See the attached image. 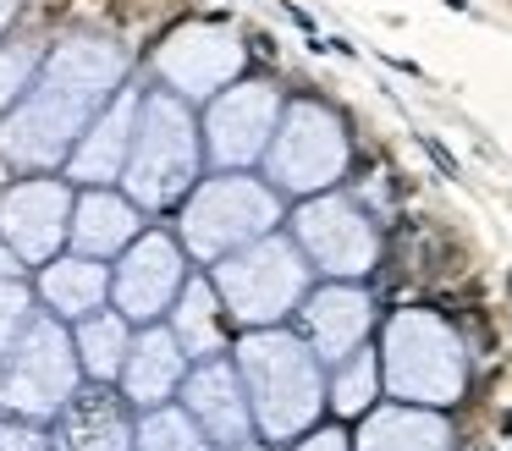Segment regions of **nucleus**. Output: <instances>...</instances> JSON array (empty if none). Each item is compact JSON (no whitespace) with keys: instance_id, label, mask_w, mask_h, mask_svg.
Masks as SVG:
<instances>
[{"instance_id":"obj_20","label":"nucleus","mask_w":512,"mask_h":451,"mask_svg":"<svg viewBox=\"0 0 512 451\" xmlns=\"http://www.w3.org/2000/svg\"><path fill=\"white\" fill-rule=\"evenodd\" d=\"M353 451H457V435H452V418L441 407L375 402L358 418Z\"/></svg>"},{"instance_id":"obj_13","label":"nucleus","mask_w":512,"mask_h":451,"mask_svg":"<svg viewBox=\"0 0 512 451\" xmlns=\"http://www.w3.org/2000/svg\"><path fill=\"white\" fill-rule=\"evenodd\" d=\"M72 198L78 187L61 182L56 171L23 176L0 193V237L28 270L50 264L56 253H67V226H72Z\"/></svg>"},{"instance_id":"obj_32","label":"nucleus","mask_w":512,"mask_h":451,"mask_svg":"<svg viewBox=\"0 0 512 451\" xmlns=\"http://www.w3.org/2000/svg\"><path fill=\"white\" fill-rule=\"evenodd\" d=\"M221 451H270V446H265L259 435H248V440H237V446H221Z\"/></svg>"},{"instance_id":"obj_3","label":"nucleus","mask_w":512,"mask_h":451,"mask_svg":"<svg viewBox=\"0 0 512 451\" xmlns=\"http://www.w3.org/2000/svg\"><path fill=\"white\" fill-rule=\"evenodd\" d=\"M199 176H204V138H199L193 105L166 94V88H144L133 149H127V165H122V182L116 187L144 215H171L199 187Z\"/></svg>"},{"instance_id":"obj_29","label":"nucleus","mask_w":512,"mask_h":451,"mask_svg":"<svg viewBox=\"0 0 512 451\" xmlns=\"http://www.w3.org/2000/svg\"><path fill=\"white\" fill-rule=\"evenodd\" d=\"M287 451H353V435L336 429V424H314V429H303Z\"/></svg>"},{"instance_id":"obj_11","label":"nucleus","mask_w":512,"mask_h":451,"mask_svg":"<svg viewBox=\"0 0 512 451\" xmlns=\"http://www.w3.org/2000/svg\"><path fill=\"white\" fill-rule=\"evenodd\" d=\"M188 248H182L171 231L144 226L122 253L111 259V308L127 325H160L171 314V303L188 286Z\"/></svg>"},{"instance_id":"obj_2","label":"nucleus","mask_w":512,"mask_h":451,"mask_svg":"<svg viewBox=\"0 0 512 451\" xmlns=\"http://www.w3.org/2000/svg\"><path fill=\"white\" fill-rule=\"evenodd\" d=\"M237 380L254 407V435L259 440H298L303 429L320 424L325 413V363L314 347L287 325L243 330L232 341Z\"/></svg>"},{"instance_id":"obj_12","label":"nucleus","mask_w":512,"mask_h":451,"mask_svg":"<svg viewBox=\"0 0 512 451\" xmlns=\"http://www.w3.org/2000/svg\"><path fill=\"white\" fill-rule=\"evenodd\" d=\"M248 66V44L226 22H182L155 44V77L166 94L204 105L221 88H232Z\"/></svg>"},{"instance_id":"obj_24","label":"nucleus","mask_w":512,"mask_h":451,"mask_svg":"<svg viewBox=\"0 0 512 451\" xmlns=\"http://www.w3.org/2000/svg\"><path fill=\"white\" fill-rule=\"evenodd\" d=\"M380 396H386V391H380V358H375V347L347 352V358L331 363V374H325V407H331L336 418H364Z\"/></svg>"},{"instance_id":"obj_27","label":"nucleus","mask_w":512,"mask_h":451,"mask_svg":"<svg viewBox=\"0 0 512 451\" xmlns=\"http://www.w3.org/2000/svg\"><path fill=\"white\" fill-rule=\"evenodd\" d=\"M39 61H45V50H39V44H28V39L0 44V116L23 99V88L34 83V72H39Z\"/></svg>"},{"instance_id":"obj_19","label":"nucleus","mask_w":512,"mask_h":451,"mask_svg":"<svg viewBox=\"0 0 512 451\" xmlns=\"http://www.w3.org/2000/svg\"><path fill=\"white\" fill-rule=\"evenodd\" d=\"M138 231H144V209L122 187H78V198H72V226H67L72 253L111 264Z\"/></svg>"},{"instance_id":"obj_14","label":"nucleus","mask_w":512,"mask_h":451,"mask_svg":"<svg viewBox=\"0 0 512 451\" xmlns=\"http://www.w3.org/2000/svg\"><path fill=\"white\" fill-rule=\"evenodd\" d=\"M369 330H375V297L358 281H325L309 286L298 303V336L314 347V358L331 369L347 352L369 347Z\"/></svg>"},{"instance_id":"obj_8","label":"nucleus","mask_w":512,"mask_h":451,"mask_svg":"<svg viewBox=\"0 0 512 451\" xmlns=\"http://www.w3.org/2000/svg\"><path fill=\"white\" fill-rule=\"evenodd\" d=\"M78 385L83 369H78V347H72V325L39 308L34 325L17 336V347L0 358V413L50 424L78 396Z\"/></svg>"},{"instance_id":"obj_6","label":"nucleus","mask_w":512,"mask_h":451,"mask_svg":"<svg viewBox=\"0 0 512 451\" xmlns=\"http://www.w3.org/2000/svg\"><path fill=\"white\" fill-rule=\"evenodd\" d=\"M309 275H314L309 259L281 231H270V237H259V242H248V248L210 264V286L237 330L287 325L298 314L303 292H309Z\"/></svg>"},{"instance_id":"obj_16","label":"nucleus","mask_w":512,"mask_h":451,"mask_svg":"<svg viewBox=\"0 0 512 451\" xmlns=\"http://www.w3.org/2000/svg\"><path fill=\"white\" fill-rule=\"evenodd\" d=\"M138 105H144V88L122 83L111 105L89 121V132L72 143L67 165H61L72 176V187H116L122 182L127 149H133V127H138Z\"/></svg>"},{"instance_id":"obj_31","label":"nucleus","mask_w":512,"mask_h":451,"mask_svg":"<svg viewBox=\"0 0 512 451\" xmlns=\"http://www.w3.org/2000/svg\"><path fill=\"white\" fill-rule=\"evenodd\" d=\"M17 11H23V0H0V39H6V28L17 22Z\"/></svg>"},{"instance_id":"obj_23","label":"nucleus","mask_w":512,"mask_h":451,"mask_svg":"<svg viewBox=\"0 0 512 451\" xmlns=\"http://www.w3.org/2000/svg\"><path fill=\"white\" fill-rule=\"evenodd\" d=\"M72 347H78L83 380L116 385V374H122V363H127V347H133V325L105 303V308H94V314H83L78 325H72Z\"/></svg>"},{"instance_id":"obj_28","label":"nucleus","mask_w":512,"mask_h":451,"mask_svg":"<svg viewBox=\"0 0 512 451\" xmlns=\"http://www.w3.org/2000/svg\"><path fill=\"white\" fill-rule=\"evenodd\" d=\"M0 451H50V424H28V418L0 413Z\"/></svg>"},{"instance_id":"obj_10","label":"nucleus","mask_w":512,"mask_h":451,"mask_svg":"<svg viewBox=\"0 0 512 451\" xmlns=\"http://www.w3.org/2000/svg\"><path fill=\"white\" fill-rule=\"evenodd\" d=\"M281 88L265 77H237L232 88H221L215 99H204L199 138H204V165L215 171H254L265 160L270 138L281 121Z\"/></svg>"},{"instance_id":"obj_22","label":"nucleus","mask_w":512,"mask_h":451,"mask_svg":"<svg viewBox=\"0 0 512 451\" xmlns=\"http://www.w3.org/2000/svg\"><path fill=\"white\" fill-rule=\"evenodd\" d=\"M166 325H171V336L182 341V352H188L193 363L232 352L226 347V308H221V297H215L210 275H188V286H182V297L171 303Z\"/></svg>"},{"instance_id":"obj_9","label":"nucleus","mask_w":512,"mask_h":451,"mask_svg":"<svg viewBox=\"0 0 512 451\" xmlns=\"http://www.w3.org/2000/svg\"><path fill=\"white\" fill-rule=\"evenodd\" d=\"M287 226H292L287 237L298 242L309 270H320L325 281H364L380 264V226L369 220L364 204H353L336 187L331 193H314V198H298Z\"/></svg>"},{"instance_id":"obj_25","label":"nucleus","mask_w":512,"mask_h":451,"mask_svg":"<svg viewBox=\"0 0 512 451\" xmlns=\"http://www.w3.org/2000/svg\"><path fill=\"white\" fill-rule=\"evenodd\" d=\"M133 451H215V446L204 440V429L188 418V407H182V402H166V407H149V413H138V424H133Z\"/></svg>"},{"instance_id":"obj_18","label":"nucleus","mask_w":512,"mask_h":451,"mask_svg":"<svg viewBox=\"0 0 512 451\" xmlns=\"http://www.w3.org/2000/svg\"><path fill=\"white\" fill-rule=\"evenodd\" d=\"M133 407L116 385H78L50 418V451H133Z\"/></svg>"},{"instance_id":"obj_1","label":"nucleus","mask_w":512,"mask_h":451,"mask_svg":"<svg viewBox=\"0 0 512 451\" xmlns=\"http://www.w3.org/2000/svg\"><path fill=\"white\" fill-rule=\"evenodd\" d=\"M133 83V61L105 33H72L56 50H45L34 83L23 88L0 116V160L23 176L61 171L72 143L89 132V121L116 99V88Z\"/></svg>"},{"instance_id":"obj_15","label":"nucleus","mask_w":512,"mask_h":451,"mask_svg":"<svg viewBox=\"0 0 512 451\" xmlns=\"http://www.w3.org/2000/svg\"><path fill=\"white\" fill-rule=\"evenodd\" d=\"M177 402L188 407V418L204 429V440H210L215 451L254 435V407H248V391H243V380H237L232 352L193 363L182 391H177Z\"/></svg>"},{"instance_id":"obj_4","label":"nucleus","mask_w":512,"mask_h":451,"mask_svg":"<svg viewBox=\"0 0 512 451\" xmlns=\"http://www.w3.org/2000/svg\"><path fill=\"white\" fill-rule=\"evenodd\" d=\"M380 391L413 407H457L468 391V347L435 308H397L380 325Z\"/></svg>"},{"instance_id":"obj_17","label":"nucleus","mask_w":512,"mask_h":451,"mask_svg":"<svg viewBox=\"0 0 512 451\" xmlns=\"http://www.w3.org/2000/svg\"><path fill=\"white\" fill-rule=\"evenodd\" d=\"M193 358L182 352V341L171 336V325H138L133 330V347H127V363L116 374V391L127 396L133 413H149V407H166L177 402L182 380H188Z\"/></svg>"},{"instance_id":"obj_30","label":"nucleus","mask_w":512,"mask_h":451,"mask_svg":"<svg viewBox=\"0 0 512 451\" xmlns=\"http://www.w3.org/2000/svg\"><path fill=\"white\" fill-rule=\"evenodd\" d=\"M23 270H28V264L6 248V237H0V281H12V275H23Z\"/></svg>"},{"instance_id":"obj_21","label":"nucleus","mask_w":512,"mask_h":451,"mask_svg":"<svg viewBox=\"0 0 512 451\" xmlns=\"http://www.w3.org/2000/svg\"><path fill=\"white\" fill-rule=\"evenodd\" d=\"M39 308L67 325H78L83 314L111 303V264L105 259H83V253H56L50 264H39Z\"/></svg>"},{"instance_id":"obj_26","label":"nucleus","mask_w":512,"mask_h":451,"mask_svg":"<svg viewBox=\"0 0 512 451\" xmlns=\"http://www.w3.org/2000/svg\"><path fill=\"white\" fill-rule=\"evenodd\" d=\"M34 314H39V292L23 281V275L0 281V358L17 347V336L34 325Z\"/></svg>"},{"instance_id":"obj_7","label":"nucleus","mask_w":512,"mask_h":451,"mask_svg":"<svg viewBox=\"0 0 512 451\" xmlns=\"http://www.w3.org/2000/svg\"><path fill=\"white\" fill-rule=\"evenodd\" d=\"M347 165H353L347 121L325 99H287L276 138L265 149V182L281 198H314V193L342 187Z\"/></svg>"},{"instance_id":"obj_5","label":"nucleus","mask_w":512,"mask_h":451,"mask_svg":"<svg viewBox=\"0 0 512 451\" xmlns=\"http://www.w3.org/2000/svg\"><path fill=\"white\" fill-rule=\"evenodd\" d=\"M281 220H287V204L265 176L215 171L199 176V187L177 204V242L188 248V259L215 264L226 253L248 248V242L281 231Z\"/></svg>"}]
</instances>
